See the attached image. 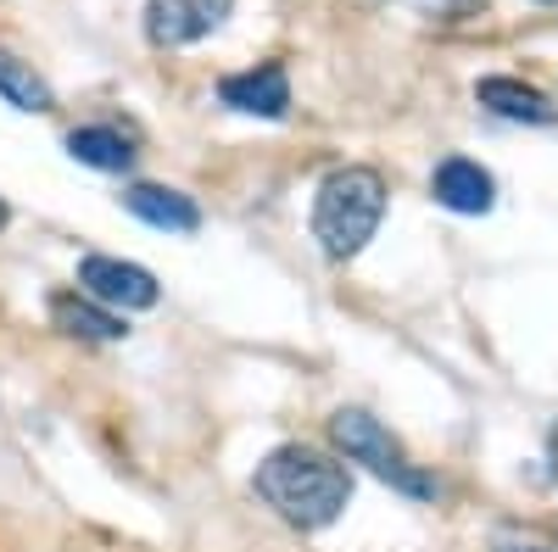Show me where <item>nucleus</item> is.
<instances>
[{"label":"nucleus","instance_id":"f257e3e1","mask_svg":"<svg viewBox=\"0 0 558 552\" xmlns=\"http://www.w3.org/2000/svg\"><path fill=\"white\" fill-rule=\"evenodd\" d=\"M257 496L268 502V508L296 525V530H324L336 525L341 508L352 502V475L341 464H330L324 452L313 446H279L268 452L257 464Z\"/></svg>","mask_w":558,"mask_h":552},{"label":"nucleus","instance_id":"f03ea898","mask_svg":"<svg viewBox=\"0 0 558 552\" xmlns=\"http://www.w3.org/2000/svg\"><path fill=\"white\" fill-rule=\"evenodd\" d=\"M386 212V179L375 168H336L330 179L318 184L313 201V241L324 246V257H357L380 229Z\"/></svg>","mask_w":558,"mask_h":552},{"label":"nucleus","instance_id":"7ed1b4c3","mask_svg":"<svg viewBox=\"0 0 558 552\" xmlns=\"http://www.w3.org/2000/svg\"><path fill=\"white\" fill-rule=\"evenodd\" d=\"M330 436H336V446L352 457V464H368L380 480H391V486H402L408 496H436V480H425L408 457H402V446H397V436L380 425V419H368L363 407H341L336 419H330Z\"/></svg>","mask_w":558,"mask_h":552},{"label":"nucleus","instance_id":"20e7f679","mask_svg":"<svg viewBox=\"0 0 558 552\" xmlns=\"http://www.w3.org/2000/svg\"><path fill=\"white\" fill-rule=\"evenodd\" d=\"M78 296L101 302V307H123V312H146L157 307V280L140 262H123V257H84L78 262Z\"/></svg>","mask_w":558,"mask_h":552},{"label":"nucleus","instance_id":"39448f33","mask_svg":"<svg viewBox=\"0 0 558 552\" xmlns=\"http://www.w3.org/2000/svg\"><path fill=\"white\" fill-rule=\"evenodd\" d=\"M235 0H146V39L173 51V45H196L223 28Z\"/></svg>","mask_w":558,"mask_h":552},{"label":"nucleus","instance_id":"423d86ee","mask_svg":"<svg viewBox=\"0 0 558 552\" xmlns=\"http://www.w3.org/2000/svg\"><path fill=\"white\" fill-rule=\"evenodd\" d=\"M218 101L246 112V118H286L291 112V78L279 62H263L252 73H229L218 84Z\"/></svg>","mask_w":558,"mask_h":552},{"label":"nucleus","instance_id":"0eeeda50","mask_svg":"<svg viewBox=\"0 0 558 552\" xmlns=\"http://www.w3.org/2000/svg\"><path fill=\"white\" fill-rule=\"evenodd\" d=\"M430 191H436V201H441L447 212L481 218V212H492V201H497V179H492L481 162H470V157H447V162L436 168V179H430Z\"/></svg>","mask_w":558,"mask_h":552},{"label":"nucleus","instance_id":"6e6552de","mask_svg":"<svg viewBox=\"0 0 558 552\" xmlns=\"http://www.w3.org/2000/svg\"><path fill=\"white\" fill-rule=\"evenodd\" d=\"M123 207H129L140 223L168 229V235H196V229H202V207H196L191 196L168 191V184H129Z\"/></svg>","mask_w":558,"mask_h":552},{"label":"nucleus","instance_id":"1a4fd4ad","mask_svg":"<svg viewBox=\"0 0 558 552\" xmlns=\"http://www.w3.org/2000/svg\"><path fill=\"white\" fill-rule=\"evenodd\" d=\"M51 324H57L62 335H78V341H123V335H129V324H123L112 307L89 302V296H78V291L51 296Z\"/></svg>","mask_w":558,"mask_h":552},{"label":"nucleus","instance_id":"9d476101","mask_svg":"<svg viewBox=\"0 0 558 552\" xmlns=\"http://www.w3.org/2000/svg\"><path fill=\"white\" fill-rule=\"evenodd\" d=\"M475 101L508 123H553V101L542 96V89L520 84V78H481L475 84Z\"/></svg>","mask_w":558,"mask_h":552},{"label":"nucleus","instance_id":"9b49d317","mask_svg":"<svg viewBox=\"0 0 558 552\" xmlns=\"http://www.w3.org/2000/svg\"><path fill=\"white\" fill-rule=\"evenodd\" d=\"M68 157L84 162V168H96V173H129L134 168V140L123 128H107V123L73 128L68 134Z\"/></svg>","mask_w":558,"mask_h":552},{"label":"nucleus","instance_id":"f8f14e48","mask_svg":"<svg viewBox=\"0 0 558 552\" xmlns=\"http://www.w3.org/2000/svg\"><path fill=\"white\" fill-rule=\"evenodd\" d=\"M0 101L17 107V112H51V107H57L51 84L34 73V62H23V57H12V51H0Z\"/></svg>","mask_w":558,"mask_h":552},{"label":"nucleus","instance_id":"ddd939ff","mask_svg":"<svg viewBox=\"0 0 558 552\" xmlns=\"http://www.w3.org/2000/svg\"><path fill=\"white\" fill-rule=\"evenodd\" d=\"M425 17H470V12H481L486 0H413Z\"/></svg>","mask_w":558,"mask_h":552},{"label":"nucleus","instance_id":"4468645a","mask_svg":"<svg viewBox=\"0 0 558 552\" xmlns=\"http://www.w3.org/2000/svg\"><path fill=\"white\" fill-rule=\"evenodd\" d=\"M7 223H12V207H7V201H0V229H7Z\"/></svg>","mask_w":558,"mask_h":552},{"label":"nucleus","instance_id":"2eb2a0df","mask_svg":"<svg viewBox=\"0 0 558 552\" xmlns=\"http://www.w3.org/2000/svg\"><path fill=\"white\" fill-rule=\"evenodd\" d=\"M508 552H553V547H508Z\"/></svg>","mask_w":558,"mask_h":552},{"label":"nucleus","instance_id":"dca6fc26","mask_svg":"<svg viewBox=\"0 0 558 552\" xmlns=\"http://www.w3.org/2000/svg\"><path fill=\"white\" fill-rule=\"evenodd\" d=\"M542 7H558V0H542Z\"/></svg>","mask_w":558,"mask_h":552}]
</instances>
